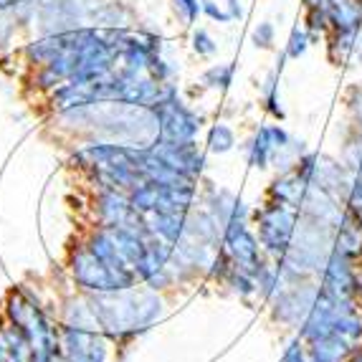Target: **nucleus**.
<instances>
[{"mask_svg": "<svg viewBox=\"0 0 362 362\" xmlns=\"http://www.w3.org/2000/svg\"><path fill=\"white\" fill-rule=\"evenodd\" d=\"M350 208H352V218L362 226V177L357 175L350 185Z\"/></svg>", "mask_w": 362, "mask_h": 362, "instance_id": "1", "label": "nucleus"}, {"mask_svg": "<svg viewBox=\"0 0 362 362\" xmlns=\"http://www.w3.org/2000/svg\"><path fill=\"white\" fill-rule=\"evenodd\" d=\"M175 6H177V11L182 13V18H185L187 23L198 16V0H175Z\"/></svg>", "mask_w": 362, "mask_h": 362, "instance_id": "2", "label": "nucleus"}, {"mask_svg": "<svg viewBox=\"0 0 362 362\" xmlns=\"http://www.w3.org/2000/svg\"><path fill=\"white\" fill-rule=\"evenodd\" d=\"M203 8H206V13L211 16V18H221V21L226 18V13L221 11V8H218L216 3H213V0H203Z\"/></svg>", "mask_w": 362, "mask_h": 362, "instance_id": "3", "label": "nucleus"}, {"mask_svg": "<svg viewBox=\"0 0 362 362\" xmlns=\"http://www.w3.org/2000/svg\"><path fill=\"white\" fill-rule=\"evenodd\" d=\"M350 362H362V347H357L355 352L350 355Z\"/></svg>", "mask_w": 362, "mask_h": 362, "instance_id": "4", "label": "nucleus"}, {"mask_svg": "<svg viewBox=\"0 0 362 362\" xmlns=\"http://www.w3.org/2000/svg\"><path fill=\"white\" fill-rule=\"evenodd\" d=\"M230 3V11H233V16H241V8L235 6V0H228Z\"/></svg>", "mask_w": 362, "mask_h": 362, "instance_id": "5", "label": "nucleus"}]
</instances>
